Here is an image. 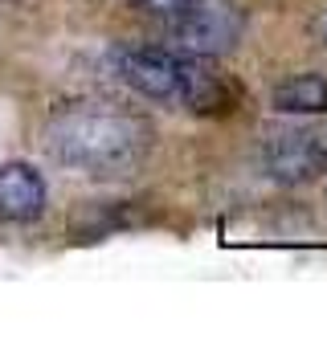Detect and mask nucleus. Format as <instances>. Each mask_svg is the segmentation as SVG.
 <instances>
[{
  "label": "nucleus",
  "instance_id": "f03ea898",
  "mask_svg": "<svg viewBox=\"0 0 327 351\" xmlns=\"http://www.w3.org/2000/svg\"><path fill=\"white\" fill-rule=\"evenodd\" d=\"M168 25H172L176 41L201 58L225 53L242 37V12L229 0H184V8Z\"/></svg>",
  "mask_w": 327,
  "mask_h": 351
},
{
  "label": "nucleus",
  "instance_id": "39448f33",
  "mask_svg": "<svg viewBox=\"0 0 327 351\" xmlns=\"http://www.w3.org/2000/svg\"><path fill=\"white\" fill-rule=\"evenodd\" d=\"M45 208V180L37 168L12 160L0 168V221L4 225H25L37 221Z\"/></svg>",
  "mask_w": 327,
  "mask_h": 351
},
{
  "label": "nucleus",
  "instance_id": "f257e3e1",
  "mask_svg": "<svg viewBox=\"0 0 327 351\" xmlns=\"http://www.w3.org/2000/svg\"><path fill=\"white\" fill-rule=\"evenodd\" d=\"M152 123L119 102H70L49 119V152L86 176H127L152 152Z\"/></svg>",
  "mask_w": 327,
  "mask_h": 351
},
{
  "label": "nucleus",
  "instance_id": "0eeeda50",
  "mask_svg": "<svg viewBox=\"0 0 327 351\" xmlns=\"http://www.w3.org/2000/svg\"><path fill=\"white\" fill-rule=\"evenodd\" d=\"M148 12H156V16H164V21H172L180 8H184V0H139Z\"/></svg>",
  "mask_w": 327,
  "mask_h": 351
},
{
  "label": "nucleus",
  "instance_id": "20e7f679",
  "mask_svg": "<svg viewBox=\"0 0 327 351\" xmlns=\"http://www.w3.org/2000/svg\"><path fill=\"white\" fill-rule=\"evenodd\" d=\"M262 164L278 184H303L327 168V143L311 131H282L266 143Z\"/></svg>",
  "mask_w": 327,
  "mask_h": 351
},
{
  "label": "nucleus",
  "instance_id": "7ed1b4c3",
  "mask_svg": "<svg viewBox=\"0 0 327 351\" xmlns=\"http://www.w3.org/2000/svg\"><path fill=\"white\" fill-rule=\"evenodd\" d=\"M192 62H196V53L180 58V53H164V49H131V53H119V78L131 90H139L144 98L184 102Z\"/></svg>",
  "mask_w": 327,
  "mask_h": 351
},
{
  "label": "nucleus",
  "instance_id": "6e6552de",
  "mask_svg": "<svg viewBox=\"0 0 327 351\" xmlns=\"http://www.w3.org/2000/svg\"><path fill=\"white\" fill-rule=\"evenodd\" d=\"M324 45H327V21H324Z\"/></svg>",
  "mask_w": 327,
  "mask_h": 351
},
{
  "label": "nucleus",
  "instance_id": "423d86ee",
  "mask_svg": "<svg viewBox=\"0 0 327 351\" xmlns=\"http://www.w3.org/2000/svg\"><path fill=\"white\" fill-rule=\"evenodd\" d=\"M274 110L282 114H324L327 110V78L299 74L274 86Z\"/></svg>",
  "mask_w": 327,
  "mask_h": 351
}]
</instances>
